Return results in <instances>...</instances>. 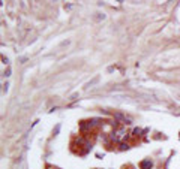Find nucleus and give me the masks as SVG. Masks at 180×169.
Here are the masks:
<instances>
[{
  "label": "nucleus",
  "instance_id": "f257e3e1",
  "mask_svg": "<svg viewBox=\"0 0 180 169\" xmlns=\"http://www.w3.org/2000/svg\"><path fill=\"white\" fill-rule=\"evenodd\" d=\"M150 166H152V163H150V162H143V163H141V168H143V169L150 168Z\"/></svg>",
  "mask_w": 180,
  "mask_h": 169
}]
</instances>
